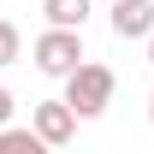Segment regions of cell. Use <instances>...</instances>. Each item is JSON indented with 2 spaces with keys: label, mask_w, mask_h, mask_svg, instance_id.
<instances>
[{
  "label": "cell",
  "mask_w": 154,
  "mask_h": 154,
  "mask_svg": "<svg viewBox=\"0 0 154 154\" xmlns=\"http://www.w3.org/2000/svg\"><path fill=\"white\" fill-rule=\"evenodd\" d=\"M30 59H36L42 77H65L83 59V30H65V24H48L36 42H30Z\"/></svg>",
  "instance_id": "cell-2"
},
{
  "label": "cell",
  "mask_w": 154,
  "mask_h": 154,
  "mask_svg": "<svg viewBox=\"0 0 154 154\" xmlns=\"http://www.w3.org/2000/svg\"><path fill=\"white\" fill-rule=\"evenodd\" d=\"M18 113V95H12V89H6V83H0V125H6V119Z\"/></svg>",
  "instance_id": "cell-8"
},
{
  "label": "cell",
  "mask_w": 154,
  "mask_h": 154,
  "mask_svg": "<svg viewBox=\"0 0 154 154\" xmlns=\"http://www.w3.org/2000/svg\"><path fill=\"white\" fill-rule=\"evenodd\" d=\"M30 131H36L48 148H65V142L77 136V113L65 107V101H36V107H30Z\"/></svg>",
  "instance_id": "cell-3"
},
{
  "label": "cell",
  "mask_w": 154,
  "mask_h": 154,
  "mask_svg": "<svg viewBox=\"0 0 154 154\" xmlns=\"http://www.w3.org/2000/svg\"><path fill=\"white\" fill-rule=\"evenodd\" d=\"M107 24L119 42H142L154 30V0H107Z\"/></svg>",
  "instance_id": "cell-4"
},
{
  "label": "cell",
  "mask_w": 154,
  "mask_h": 154,
  "mask_svg": "<svg viewBox=\"0 0 154 154\" xmlns=\"http://www.w3.org/2000/svg\"><path fill=\"white\" fill-rule=\"evenodd\" d=\"M42 148H48V142H42L30 125H12V119L0 125V154H42Z\"/></svg>",
  "instance_id": "cell-6"
},
{
  "label": "cell",
  "mask_w": 154,
  "mask_h": 154,
  "mask_svg": "<svg viewBox=\"0 0 154 154\" xmlns=\"http://www.w3.org/2000/svg\"><path fill=\"white\" fill-rule=\"evenodd\" d=\"M18 59H24V36H18V24H12V18H0V71L18 65Z\"/></svg>",
  "instance_id": "cell-7"
},
{
  "label": "cell",
  "mask_w": 154,
  "mask_h": 154,
  "mask_svg": "<svg viewBox=\"0 0 154 154\" xmlns=\"http://www.w3.org/2000/svg\"><path fill=\"white\" fill-rule=\"evenodd\" d=\"M113 89H119V77H113V65H101V59H77L71 71H65V107H71L77 119H101L107 107H113Z\"/></svg>",
  "instance_id": "cell-1"
},
{
  "label": "cell",
  "mask_w": 154,
  "mask_h": 154,
  "mask_svg": "<svg viewBox=\"0 0 154 154\" xmlns=\"http://www.w3.org/2000/svg\"><path fill=\"white\" fill-rule=\"evenodd\" d=\"M42 12H48V24L83 30V24H89V12H95V0H42Z\"/></svg>",
  "instance_id": "cell-5"
},
{
  "label": "cell",
  "mask_w": 154,
  "mask_h": 154,
  "mask_svg": "<svg viewBox=\"0 0 154 154\" xmlns=\"http://www.w3.org/2000/svg\"><path fill=\"white\" fill-rule=\"evenodd\" d=\"M148 125H154V89H148Z\"/></svg>",
  "instance_id": "cell-10"
},
{
  "label": "cell",
  "mask_w": 154,
  "mask_h": 154,
  "mask_svg": "<svg viewBox=\"0 0 154 154\" xmlns=\"http://www.w3.org/2000/svg\"><path fill=\"white\" fill-rule=\"evenodd\" d=\"M142 42H148V65H154V30H148V36H142Z\"/></svg>",
  "instance_id": "cell-9"
}]
</instances>
